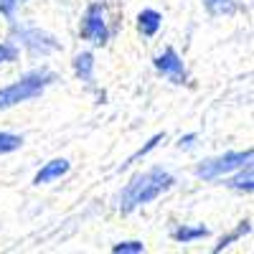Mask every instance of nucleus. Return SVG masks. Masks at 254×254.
Segmentation results:
<instances>
[{
	"label": "nucleus",
	"instance_id": "1",
	"mask_svg": "<svg viewBox=\"0 0 254 254\" xmlns=\"http://www.w3.org/2000/svg\"><path fill=\"white\" fill-rule=\"evenodd\" d=\"M173 186H176V178L168 171H163V168H150V171H145V173H137L122 188L120 214L127 216V214H132L135 208H140L145 203H153L155 198H160L165 190H171Z\"/></svg>",
	"mask_w": 254,
	"mask_h": 254
},
{
	"label": "nucleus",
	"instance_id": "2",
	"mask_svg": "<svg viewBox=\"0 0 254 254\" xmlns=\"http://www.w3.org/2000/svg\"><path fill=\"white\" fill-rule=\"evenodd\" d=\"M54 81H56V74L49 69H36V71L23 74L18 81L8 84V87H0V110H10L20 102H31L41 97Z\"/></svg>",
	"mask_w": 254,
	"mask_h": 254
},
{
	"label": "nucleus",
	"instance_id": "3",
	"mask_svg": "<svg viewBox=\"0 0 254 254\" xmlns=\"http://www.w3.org/2000/svg\"><path fill=\"white\" fill-rule=\"evenodd\" d=\"M252 155H254L252 147H247V150H231V153H224L219 158H208V160L196 165V176L203 181H219L229 173H234L244 163H249Z\"/></svg>",
	"mask_w": 254,
	"mask_h": 254
},
{
	"label": "nucleus",
	"instance_id": "4",
	"mask_svg": "<svg viewBox=\"0 0 254 254\" xmlns=\"http://www.w3.org/2000/svg\"><path fill=\"white\" fill-rule=\"evenodd\" d=\"M79 36L84 41H89L92 46H107L110 28H107V20H104V5L102 3L87 5V10L81 15V23H79Z\"/></svg>",
	"mask_w": 254,
	"mask_h": 254
},
{
	"label": "nucleus",
	"instance_id": "5",
	"mask_svg": "<svg viewBox=\"0 0 254 254\" xmlns=\"http://www.w3.org/2000/svg\"><path fill=\"white\" fill-rule=\"evenodd\" d=\"M10 41H18L31 56H46V54L59 49V44L49 33H44L41 28H28V26H20V28L13 26V38Z\"/></svg>",
	"mask_w": 254,
	"mask_h": 254
},
{
	"label": "nucleus",
	"instance_id": "6",
	"mask_svg": "<svg viewBox=\"0 0 254 254\" xmlns=\"http://www.w3.org/2000/svg\"><path fill=\"white\" fill-rule=\"evenodd\" d=\"M153 66H155V71H158L163 79H168L171 84H186V81H188L186 64H183V59L178 56V51H176L173 46H165V49L153 59Z\"/></svg>",
	"mask_w": 254,
	"mask_h": 254
},
{
	"label": "nucleus",
	"instance_id": "7",
	"mask_svg": "<svg viewBox=\"0 0 254 254\" xmlns=\"http://www.w3.org/2000/svg\"><path fill=\"white\" fill-rule=\"evenodd\" d=\"M224 186L231 188V190H237V193H252L254 190V171H252V160L244 163L242 168H237L234 173H229L224 176Z\"/></svg>",
	"mask_w": 254,
	"mask_h": 254
},
{
	"label": "nucleus",
	"instance_id": "8",
	"mask_svg": "<svg viewBox=\"0 0 254 254\" xmlns=\"http://www.w3.org/2000/svg\"><path fill=\"white\" fill-rule=\"evenodd\" d=\"M69 168H71V163H69L66 158H54V160L44 163V168H41V171L33 176V186L54 183V181H59L61 176H66V173H69Z\"/></svg>",
	"mask_w": 254,
	"mask_h": 254
},
{
	"label": "nucleus",
	"instance_id": "9",
	"mask_svg": "<svg viewBox=\"0 0 254 254\" xmlns=\"http://www.w3.org/2000/svg\"><path fill=\"white\" fill-rule=\"evenodd\" d=\"M163 26V15L155 10V8H142L137 13V31L145 36V38H153Z\"/></svg>",
	"mask_w": 254,
	"mask_h": 254
},
{
	"label": "nucleus",
	"instance_id": "10",
	"mask_svg": "<svg viewBox=\"0 0 254 254\" xmlns=\"http://www.w3.org/2000/svg\"><path fill=\"white\" fill-rule=\"evenodd\" d=\"M208 234H211V229L203 226V224H198V226H188V224H183V226H176V229L171 231V239L178 242V244H190V242L206 239Z\"/></svg>",
	"mask_w": 254,
	"mask_h": 254
},
{
	"label": "nucleus",
	"instance_id": "11",
	"mask_svg": "<svg viewBox=\"0 0 254 254\" xmlns=\"http://www.w3.org/2000/svg\"><path fill=\"white\" fill-rule=\"evenodd\" d=\"M74 74L84 84L94 81V54L92 51H81V54L74 56Z\"/></svg>",
	"mask_w": 254,
	"mask_h": 254
},
{
	"label": "nucleus",
	"instance_id": "12",
	"mask_svg": "<svg viewBox=\"0 0 254 254\" xmlns=\"http://www.w3.org/2000/svg\"><path fill=\"white\" fill-rule=\"evenodd\" d=\"M249 231H252V219H244V221H239V224H237V229H231L229 234H224V237L219 239V244L214 247V252L219 254V252H224L226 247L237 244L239 239H244V237L249 234Z\"/></svg>",
	"mask_w": 254,
	"mask_h": 254
},
{
	"label": "nucleus",
	"instance_id": "13",
	"mask_svg": "<svg viewBox=\"0 0 254 254\" xmlns=\"http://www.w3.org/2000/svg\"><path fill=\"white\" fill-rule=\"evenodd\" d=\"M203 8L208 15H214V18H221V15H234L239 10L237 5V0H201Z\"/></svg>",
	"mask_w": 254,
	"mask_h": 254
},
{
	"label": "nucleus",
	"instance_id": "14",
	"mask_svg": "<svg viewBox=\"0 0 254 254\" xmlns=\"http://www.w3.org/2000/svg\"><path fill=\"white\" fill-rule=\"evenodd\" d=\"M163 140H165V132H158V135H153L150 140H147V142H145V145L140 147V150H137V153H132L130 158H127V160H125V163L120 165V171H125V168H130V165H132L135 160H140V158H145V155H147V153H150V150H155V147H158V145H160Z\"/></svg>",
	"mask_w": 254,
	"mask_h": 254
},
{
	"label": "nucleus",
	"instance_id": "15",
	"mask_svg": "<svg viewBox=\"0 0 254 254\" xmlns=\"http://www.w3.org/2000/svg\"><path fill=\"white\" fill-rule=\"evenodd\" d=\"M23 147V135H13V132H0V155L15 153Z\"/></svg>",
	"mask_w": 254,
	"mask_h": 254
},
{
	"label": "nucleus",
	"instance_id": "16",
	"mask_svg": "<svg viewBox=\"0 0 254 254\" xmlns=\"http://www.w3.org/2000/svg\"><path fill=\"white\" fill-rule=\"evenodd\" d=\"M20 56V49L15 41H0V64H13L18 61Z\"/></svg>",
	"mask_w": 254,
	"mask_h": 254
},
{
	"label": "nucleus",
	"instance_id": "17",
	"mask_svg": "<svg viewBox=\"0 0 254 254\" xmlns=\"http://www.w3.org/2000/svg\"><path fill=\"white\" fill-rule=\"evenodd\" d=\"M112 252L115 254H142L145 252V244L132 239V242H120V244H112Z\"/></svg>",
	"mask_w": 254,
	"mask_h": 254
},
{
	"label": "nucleus",
	"instance_id": "18",
	"mask_svg": "<svg viewBox=\"0 0 254 254\" xmlns=\"http://www.w3.org/2000/svg\"><path fill=\"white\" fill-rule=\"evenodd\" d=\"M20 5V0H0V15L8 18L10 23L15 20V8Z\"/></svg>",
	"mask_w": 254,
	"mask_h": 254
},
{
	"label": "nucleus",
	"instance_id": "19",
	"mask_svg": "<svg viewBox=\"0 0 254 254\" xmlns=\"http://www.w3.org/2000/svg\"><path fill=\"white\" fill-rule=\"evenodd\" d=\"M193 140H196V135H186V137H181V142H178V145H181V147H183V145L188 147V145L193 142Z\"/></svg>",
	"mask_w": 254,
	"mask_h": 254
},
{
	"label": "nucleus",
	"instance_id": "20",
	"mask_svg": "<svg viewBox=\"0 0 254 254\" xmlns=\"http://www.w3.org/2000/svg\"><path fill=\"white\" fill-rule=\"evenodd\" d=\"M20 3H23V0H20Z\"/></svg>",
	"mask_w": 254,
	"mask_h": 254
}]
</instances>
